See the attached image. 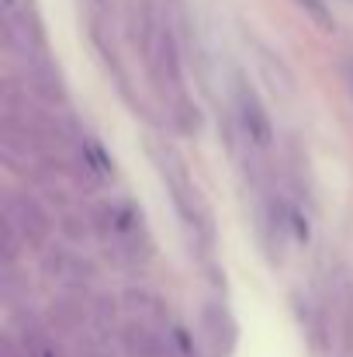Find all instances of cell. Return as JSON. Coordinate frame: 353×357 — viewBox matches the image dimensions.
<instances>
[{"instance_id": "1", "label": "cell", "mask_w": 353, "mask_h": 357, "mask_svg": "<svg viewBox=\"0 0 353 357\" xmlns=\"http://www.w3.org/2000/svg\"><path fill=\"white\" fill-rule=\"evenodd\" d=\"M97 219V229L115 243L118 250H125L128 257H139V243H146V233H142V215L139 208L118 202V205H101L94 212Z\"/></svg>"}, {"instance_id": "2", "label": "cell", "mask_w": 353, "mask_h": 357, "mask_svg": "<svg viewBox=\"0 0 353 357\" xmlns=\"http://www.w3.org/2000/svg\"><path fill=\"white\" fill-rule=\"evenodd\" d=\"M7 219L17 229V236L24 243H31V246H42L49 239V229H52L49 215L42 212V205L35 198H28V195H10L7 198Z\"/></svg>"}, {"instance_id": "3", "label": "cell", "mask_w": 353, "mask_h": 357, "mask_svg": "<svg viewBox=\"0 0 353 357\" xmlns=\"http://www.w3.org/2000/svg\"><path fill=\"white\" fill-rule=\"evenodd\" d=\"M239 119H242V128H246V135H249L253 146H260V149H270L274 146V125L267 119L263 105L256 101V94L246 91V87L239 91Z\"/></svg>"}, {"instance_id": "4", "label": "cell", "mask_w": 353, "mask_h": 357, "mask_svg": "<svg viewBox=\"0 0 353 357\" xmlns=\"http://www.w3.org/2000/svg\"><path fill=\"white\" fill-rule=\"evenodd\" d=\"M201 326H205V337H208V347L215 357H229L235 347V326L233 316L222 309V305H205L201 312Z\"/></svg>"}, {"instance_id": "5", "label": "cell", "mask_w": 353, "mask_h": 357, "mask_svg": "<svg viewBox=\"0 0 353 357\" xmlns=\"http://www.w3.org/2000/svg\"><path fill=\"white\" fill-rule=\"evenodd\" d=\"M125 347L135 357H177L173 347H170L156 330L146 326V319H139V323H132V326L125 330Z\"/></svg>"}, {"instance_id": "6", "label": "cell", "mask_w": 353, "mask_h": 357, "mask_svg": "<svg viewBox=\"0 0 353 357\" xmlns=\"http://www.w3.org/2000/svg\"><path fill=\"white\" fill-rule=\"evenodd\" d=\"M49 278H56L63 288H84L87 284V278H91V271H87V260H80V257H73L70 250H56V253H49Z\"/></svg>"}, {"instance_id": "7", "label": "cell", "mask_w": 353, "mask_h": 357, "mask_svg": "<svg viewBox=\"0 0 353 357\" xmlns=\"http://www.w3.org/2000/svg\"><path fill=\"white\" fill-rule=\"evenodd\" d=\"M21 357H63V351L42 326H28L21 333Z\"/></svg>"}, {"instance_id": "8", "label": "cell", "mask_w": 353, "mask_h": 357, "mask_svg": "<svg viewBox=\"0 0 353 357\" xmlns=\"http://www.w3.org/2000/svg\"><path fill=\"white\" fill-rule=\"evenodd\" d=\"M301 10H305V17H312L319 28H326V31H333L336 28V21H333V10L326 7V0H295Z\"/></svg>"}, {"instance_id": "9", "label": "cell", "mask_w": 353, "mask_h": 357, "mask_svg": "<svg viewBox=\"0 0 353 357\" xmlns=\"http://www.w3.org/2000/svg\"><path fill=\"white\" fill-rule=\"evenodd\" d=\"M125 305L132 312H139V319H149L152 312H163L159 302H156V295H149V291H128L125 295Z\"/></svg>"}]
</instances>
